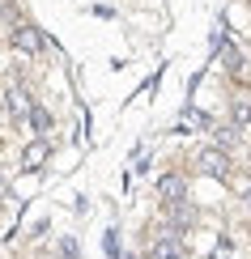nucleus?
<instances>
[{
	"instance_id": "obj_1",
	"label": "nucleus",
	"mask_w": 251,
	"mask_h": 259,
	"mask_svg": "<svg viewBox=\"0 0 251 259\" xmlns=\"http://www.w3.org/2000/svg\"><path fill=\"white\" fill-rule=\"evenodd\" d=\"M196 166H200V175H209V179H230V157L222 153V149H200L196 153Z\"/></svg>"
},
{
	"instance_id": "obj_2",
	"label": "nucleus",
	"mask_w": 251,
	"mask_h": 259,
	"mask_svg": "<svg viewBox=\"0 0 251 259\" xmlns=\"http://www.w3.org/2000/svg\"><path fill=\"white\" fill-rule=\"evenodd\" d=\"M149 259H188V251H183V242L174 234H162V238L149 242Z\"/></svg>"
},
{
	"instance_id": "obj_3",
	"label": "nucleus",
	"mask_w": 251,
	"mask_h": 259,
	"mask_svg": "<svg viewBox=\"0 0 251 259\" xmlns=\"http://www.w3.org/2000/svg\"><path fill=\"white\" fill-rule=\"evenodd\" d=\"M13 47L26 51V56H39V51L47 47V38H43L34 26H17V30H13Z\"/></svg>"
},
{
	"instance_id": "obj_4",
	"label": "nucleus",
	"mask_w": 251,
	"mask_h": 259,
	"mask_svg": "<svg viewBox=\"0 0 251 259\" xmlns=\"http://www.w3.org/2000/svg\"><path fill=\"white\" fill-rule=\"evenodd\" d=\"M183 191H188V183H183L179 175H162L158 179V196L166 204H183Z\"/></svg>"
},
{
	"instance_id": "obj_5",
	"label": "nucleus",
	"mask_w": 251,
	"mask_h": 259,
	"mask_svg": "<svg viewBox=\"0 0 251 259\" xmlns=\"http://www.w3.org/2000/svg\"><path fill=\"white\" fill-rule=\"evenodd\" d=\"M47 157H51V145H47V140H30L26 153H21V166H26V170H39Z\"/></svg>"
},
{
	"instance_id": "obj_6",
	"label": "nucleus",
	"mask_w": 251,
	"mask_h": 259,
	"mask_svg": "<svg viewBox=\"0 0 251 259\" xmlns=\"http://www.w3.org/2000/svg\"><path fill=\"white\" fill-rule=\"evenodd\" d=\"M166 217H170V234L179 238V230H188V225H196V212L188 208V204H166Z\"/></svg>"
},
{
	"instance_id": "obj_7",
	"label": "nucleus",
	"mask_w": 251,
	"mask_h": 259,
	"mask_svg": "<svg viewBox=\"0 0 251 259\" xmlns=\"http://www.w3.org/2000/svg\"><path fill=\"white\" fill-rule=\"evenodd\" d=\"M30 111H34V102H30V94L21 90V85H17V90H9V115H13V119H26Z\"/></svg>"
},
{
	"instance_id": "obj_8",
	"label": "nucleus",
	"mask_w": 251,
	"mask_h": 259,
	"mask_svg": "<svg viewBox=\"0 0 251 259\" xmlns=\"http://www.w3.org/2000/svg\"><path fill=\"white\" fill-rule=\"evenodd\" d=\"M30 127H34V132H47V127H51V115L43 111V106H34V111H30Z\"/></svg>"
},
{
	"instance_id": "obj_9",
	"label": "nucleus",
	"mask_w": 251,
	"mask_h": 259,
	"mask_svg": "<svg viewBox=\"0 0 251 259\" xmlns=\"http://www.w3.org/2000/svg\"><path fill=\"white\" fill-rule=\"evenodd\" d=\"M243 123H251V102H238L234 106V127H243Z\"/></svg>"
},
{
	"instance_id": "obj_10",
	"label": "nucleus",
	"mask_w": 251,
	"mask_h": 259,
	"mask_svg": "<svg viewBox=\"0 0 251 259\" xmlns=\"http://www.w3.org/2000/svg\"><path fill=\"white\" fill-rule=\"evenodd\" d=\"M217 140H222V145H234V140H238V127H234V123L217 127Z\"/></svg>"
},
{
	"instance_id": "obj_11",
	"label": "nucleus",
	"mask_w": 251,
	"mask_h": 259,
	"mask_svg": "<svg viewBox=\"0 0 251 259\" xmlns=\"http://www.w3.org/2000/svg\"><path fill=\"white\" fill-rule=\"evenodd\" d=\"M226 68H230V72H238V68H243V56H238V51L230 47V51H226Z\"/></svg>"
},
{
	"instance_id": "obj_12",
	"label": "nucleus",
	"mask_w": 251,
	"mask_h": 259,
	"mask_svg": "<svg viewBox=\"0 0 251 259\" xmlns=\"http://www.w3.org/2000/svg\"><path fill=\"white\" fill-rule=\"evenodd\" d=\"M230 251H234V246H230V238H222V242L213 246V259H230Z\"/></svg>"
},
{
	"instance_id": "obj_13",
	"label": "nucleus",
	"mask_w": 251,
	"mask_h": 259,
	"mask_svg": "<svg viewBox=\"0 0 251 259\" xmlns=\"http://www.w3.org/2000/svg\"><path fill=\"white\" fill-rule=\"evenodd\" d=\"M60 255H64V259H77V242L64 238V242H60Z\"/></svg>"
},
{
	"instance_id": "obj_14",
	"label": "nucleus",
	"mask_w": 251,
	"mask_h": 259,
	"mask_svg": "<svg viewBox=\"0 0 251 259\" xmlns=\"http://www.w3.org/2000/svg\"><path fill=\"white\" fill-rule=\"evenodd\" d=\"M247 204H251V191H247Z\"/></svg>"
}]
</instances>
